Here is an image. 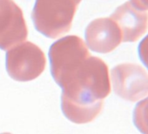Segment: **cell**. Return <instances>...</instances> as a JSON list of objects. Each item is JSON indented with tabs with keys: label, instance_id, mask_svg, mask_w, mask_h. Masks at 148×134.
<instances>
[{
	"label": "cell",
	"instance_id": "10",
	"mask_svg": "<svg viewBox=\"0 0 148 134\" xmlns=\"http://www.w3.org/2000/svg\"><path fill=\"white\" fill-rule=\"evenodd\" d=\"M138 9L148 11V0H130Z\"/></svg>",
	"mask_w": 148,
	"mask_h": 134
},
{
	"label": "cell",
	"instance_id": "9",
	"mask_svg": "<svg viewBox=\"0 0 148 134\" xmlns=\"http://www.w3.org/2000/svg\"><path fill=\"white\" fill-rule=\"evenodd\" d=\"M138 56L144 64L148 68V35L138 44Z\"/></svg>",
	"mask_w": 148,
	"mask_h": 134
},
{
	"label": "cell",
	"instance_id": "1",
	"mask_svg": "<svg viewBox=\"0 0 148 134\" xmlns=\"http://www.w3.org/2000/svg\"><path fill=\"white\" fill-rule=\"evenodd\" d=\"M51 72L63 89L64 115L75 124L93 121L111 92L107 64L91 56L82 38L71 35L53 43L49 51Z\"/></svg>",
	"mask_w": 148,
	"mask_h": 134
},
{
	"label": "cell",
	"instance_id": "8",
	"mask_svg": "<svg viewBox=\"0 0 148 134\" xmlns=\"http://www.w3.org/2000/svg\"><path fill=\"white\" fill-rule=\"evenodd\" d=\"M133 123L139 131L148 134V97L137 104L133 111Z\"/></svg>",
	"mask_w": 148,
	"mask_h": 134
},
{
	"label": "cell",
	"instance_id": "3",
	"mask_svg": "<svg viewBox=\"0 0 148 134\" xmlns=\"http://www.w3.org/2000/svg\"><path fill=\"white\" fill-rule=\"evenodd\" d=\"M46 57L35 44L21 42L9 49L6 53V70L10 77L19 82L38 78L45 69Z\"/></svg>",
	"mask_w": 148,
	"mask_h": 134
},
{
	"label": "cell",
	"instance_id": "4",
	"mask_svg": "<svg viewBox=\"0 0 148 134\" xmlns=\"http://www.w3.org/2000/svg\"><path fill=\"white\" fill-rule=\"evenodd\" d=\"M114 92L119 98L136 102L148 95V73L136 64H120L111 72Z\"/></svg>",
	"mask_w": 148,
	"mask_h": 134
},
{
	"label": "cell",
	"instance_id": "6",
	"mask_svg": "<svg viewBox=\"0 0 148 134\" xmlns=\"http://www.w3.org/2000/svg\"><path fill=\"white\" fill-rule=\"evenodd\" d=\"M86 40L89 48L99 53H109L122 42V33L112 18L92 21L86 29Z\"/></svg>",
	"mask_w": 148,
	"mask_h": 134
},
{
	"label": "cell",
	"instance_id": "2",
	"mask_svg": "<svg viewBox=\"0 0 148 134\" xmlns=\"http://www.w3.org/2000/svg\"><path fill=\"white\" fill-rule=\"evenodd\" d=\"M82 0H36L32 18L38 31L50 38L67 33Z\"/></svg>",
	"mask_w": 148,
	"mask_h": 134
},
{
	"label": "cell",
	"instance_id": "7",
	"mask_svg": "<svg viewBox=\"0 0 148 134\" xmlns=\"http://www.w3.org/2000/svg\"><path fill=\"white\" fill-rule=\"evenodd\" d=\"M110 18L119 25L122 42H136L148 30V12L138 9L131 1L119 6Z\"/></svg>",
	"mask_w": 148,
	"mask_h": 134
},
{
	"label": "cell",
	"instance_id": "5",
	"mask_svg": "<svg viewBox=\"0 0 148 134\" xmlns=\"http://www.w3.org/2000/svg\"><path fill=\"white\" fill-rule=\"evenodd\" d=\"M28 29L21 8L13 0H0V49L8 51L25 41Z\"/></svg>",
	"mask_w": 148,
	"mask_h": 134
}]
</instances>
